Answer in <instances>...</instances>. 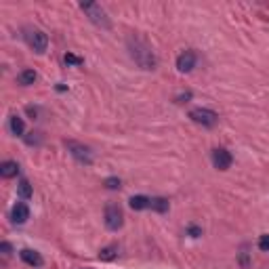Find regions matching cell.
<instances>
[{"instance_id": "7c38bea8", "label": "cell", "mask_w": 269, "mask_h": 269, "mask_svg": "<svg viewBox=\"0 0 269 269\" xmlns=\"http://www.w3.org/2000/svg\"><path fill=\"white\" fill-rule=\"evenodd\" d=\"M129 206L133 210H145V208H152V198L147 196H133L129 200Z\"/></svg>"}, {"instance_id": "ffe728a7", "label": "cell", "mask_w": 269, "mask_h": 269, "mask_svg": "<svg viewBox=\"0 0 269 269\" xmlns=\"http://www.w3.org/2000/svg\"><path fill=\"white\" fill-rule=\"evenodd\" d=\"M259 248L263 252H269V234H263L259 238Z\"/></svg>"}, {"instance_id": "44dd1931", "label": "cell", "mask_w": 269, "mask_h": 269, "mask_svg": "<svg viewBox=\"0 0 269 269\" xmlns=\"http://www.w3.org/2000/svg\"><path fill=\"white\" fill-rule=\"evenodd\" d=\"M240 265H242V267H248V252H246V244L242 246V252H240Z\"/></svg>"}, {"instance_id": "9c48e42d", "label": "cell", "mask_w": 269, "mask_h": 269, "mask_svg": "<svg viewBox=\"0 0 269 269\" xmlns=\"http://www.w3.org/2000/svg\"><path fill=\"white\" fill-rule=\"evenodd\" d=\"M11 219H13V223H17V225H23L26 221L30 219V208H28V204L26 202H17L13 206L11 210Z\"/></svg>"}, {"instance_id": "ac0fdd59", "label": "cell", "mask_w": 269, "mask_h": 269, "mask_svg": "<svg viewBox=\"0 0 269 269\" xmlns=\"http://www.w3.org/2000/svg\"><path fill=\"white\" fill-rule=\"evenodd\" d=\"M63 61H66L67 66H82V63H84L82 57H76V55H72V53H66V57H63Z\"/></svg>"}, {"instance_id": "30bf717a", "label": "cell", "mask_w": 269, "mask_h": 269, "mask_svg": "<svg viewBox=\"0 0 269 269\" xmlns=\"http://www.w3.org/2000/svg\"><path fill=\"white\" fill-rule=\"evenodd\" d=\"M19 257L23 263H28L30 267H42L44 265V259L40 257V252H36V250H32V248H23L19 252Z\"/></svg>"}, {"instance_id": "3957f363", "label": "cell", "mask_w": 269, "mask_h": 269, "mask_svg": "<svg viewBox=\"0 0 269 269\" xmlns=\"http://www.w3.org/2000/svg\"><path fill=\"white\" fill-rule=\"evenodd\" d=\"M103 217H105V227L109 229V232H118V229H120V227L124 225L122 208L118 206L116 202H107V204H105Z\"/></svg>"}, {"instance_id": "d4e9b609", "label": "cell", "mask_w": 269, "mask_h": 269, "mask_svg": "<svg viewBox=\"0 0 269 269\" xmlns=\"http://www.w3.org/2000/svg\"><path fill=\"white\" fill-rule=\"evenodd\" d=\"M28 114H30V116H34V118H36V114H38V109H36V107H32V105H30V107H28Z\"/></svg>"}, {"instance_id": "6da1fadb", "label": "cell", "mask_w": 269, "mask_h": 269, "mask_svg": "<svg viewBox=\"0 0 269 269\" xmlns=\"http://www.w3.org/2000/svg\"><path fill=\"white\" fill-rule=\"evenodd\" d=\"M126 49H129L131 59L137 63L141 69H147V72L156 69V66H158V57H156V53L152 51V46H149V44L143 40V38H139V36H129V40H126Z\"/></svg>"}, {"instance_id": "ba28073f", "label": "cell", "mask_w": 269, "mask_h": 269, "mask_svg": "<svg viewBox=\"0 0 269 269\" xmlns=\"http://www.w3.org/2000/svg\"><path fill=\"white\" fill-rule=\"evenodd\" d=\"M196 61H198V55L194 51H183L177 57V69L179 72H183V74L192 72V69L196 67Z\"/></svg>"}, {"instance_id": "d6986e66", "label": "cell", "mask_w": 269, "mask_h": 269, "mask_svg": "<svg viewBox=\"0 0 269 269\" xmlns=\"http://www.w3.org/2000/svg\"><path fill=\"white\" fill-rule=\"evenodd\" d=\"M103 185H105L107 189H120V187H122V181L118 179V177H107V179L103 181Z\"/></svg>"}, {"instance_id": "2e32d148", "label": "cell", "mask_w": 269, "mask_h": 269, "mask_svg": "<svg viewBox=\"0 0 269 269\" xmlns=\"http://www.w3.org/2000/svg\"><path fill=\"white\" fill-rule=\"evenodd\" d=\"M152 208L156 212H166L168 210V200L166 198H152Z\"/></svg>"}, {"instance_id": "5b68a950", "label": "cell", "mask_w": 269, "mask_h": 269, "mask_svg": "<svg viewBox=\"0 0 269 269\" xmlns=\"http://www.w3.org/2000/svg\"><path fill=\"white\" fill-rule=\"evenodd\" d=\"M189 118H192V122L204 126V129H212V126L219 122V114L208 107H194L192 112H189Z\"/></svg>"}, {"instance_id": "e0dca14e", "label": "cell", "mask_w": 269, "mask_h": 269, "mask_svg": "<svg viewBox=\"0 0 269 269\" xmlns=\"http://www.w3.org/2000/svg\"><path fill=\"white\" fill-rule=\"evenodd\" d=\"M17 189H19V194H21V198H26V200H30L32 198V185H30V181L28 179H21L19 181V185H17Z\"/></svg>"}, {"instance_id": "277c9868", "label": "cell", "mask_w": 269, "mask_h": 269, "mask_svg": "<svg viewBox=\"0 0 269 269\" xmlns=\"http://www.w3.org/2000/svg\"><path fill=\"white\" fill-rule=\"evenodd\" d=\"M66 147H67V152L72 154V158L74 160H78L80 164H93V149L89 147V145H84V143H80V141H66Z\"/></svg>"}, {"instance_id": "52a82bcc", "label": "cell", "mask_w": 269, "mask_h": 269, "mask_svg": "<svg viewBox=\"0 0 269 269\" xmlns=\"http://www.w3.org/2000/svg\"><path fill=\"white\" fill-rule=\"evenodd\" d=\"M234 162V156L229 149L225 147H217V149H212V164H215V168L219 170H227L229 166H232Z\"/></svg>"}, {"instance_id": "9a60e30c", "label": "cell", "mask_w": 269, "mask_h": 269, "mask_svg": "<svg viewBox=\"0 0 269 269\" xmlns=\"http://www.w3.org/2000/svg\"><path fill=\"white\" fill-rule=\"evenodd\" d=\"M116 257H118V244H109V246L101 248V252H99V259L101 261H112Z\"/></svg>"}, {"instance_id": "7402d4cb", "label": "cell", "mask_w": 269, "mask_h": 269, "mask_svg": "<svg viewBox=\"0 0 269 269\" xmlns=\"http://www.w3.org/2000/svg\"><path fill=\"white\" fill-rule=\"evenodd\" d=\"M187 234L192 235V238H198V235H202V229L198 227V225H189L187 227Z\"/></svg>"}, {"instance_id": "4fadbf2b", "label": "cell", "mask_w": 269, "mask_h": 269, "mask_svg": "<svg viewBox=\"0 0 269 269\" xmlns=\"http://www.w3.org/2000/svg\"><path fill=\"white\" fill-rule=\"evenodd\" d=\"M9 129L15 137H23V131H26V124H23V118H19L17 114L9 118Z\"/></svg>"}, {"instance_id": "603a6c76", "label": "cell", "mask_w": 269, "mask_h": 269, "mask_svg": "<svg viewBox=\"0 0 269 269\" xmlns=\"http://www.w3.org/2000/svg\"><path fill=\"white\" fill-rule=\"evenodd\" d=\"M187 99H192V93H189V91H187L185 95H179L175 101H177V103H183V101H187Z\"/></svg>"}, {"instance_id": "7a4b0ae2", "label": "cell", "mask_w": 269, "mask_h": 269, "mask_svg": "<svg viewBox=\"0 0 269 269\" xmlns=\"http://www.w3.org/2000/svg\"><path fill=\"white\" fill-rule=\"evenodd\" d=\"M80 9L84 11V15L95 23V26H99L103 30H109V26H112L109 19H107V13L101 9V4H97V2H82Z\"/></svg>"}, {"instance_id": "5bb4252c", "label": "cell", "mask_w": 269, "mask_h": 269, "mask_svg": "<svg viewBox=\"0 0 269 269\" xmlns=\"http://www.w3.org/2000/svg\"><path fill=\"white\" fill-rule=\"evenodd\" d=\"M36 72L34 69H21V72L17 74V82L23 84V86H30V84H34L36 82Z\"/></svg>"}, {"instance_id": "8992f818", "label": "cell", "mask_w": 269, "mask_h": 269, "mask_svg": "<svg viewBox=\"0 0 269 269\" xmlns=\"http://www.w3.org/2000/svg\"><path fill=\"white\" fill-rule=\"evenodd\" d=\"M26 40L36 53H44L46 46H49V36H46L42 30H30L26 34Z\"/></svg>"}, {"instance_id": "cb8c5ba5", "label": "cell", "mask_w": 269, "mask_h": 269, "mask_svg": "<svg viewBox=\"0 0 269 269\" xmlns=\"http://www.w3.org/2000/svg\"><path fill=\"white\" fill-rule=\"evenodd\" d=\"M0 248H2V252H4V255H11V244L9 242H2V244H0Z\"/></svg>"}, {"instance_id": "8fae6325", "label": "cell", "mask_w": 269, "mask_h": 269, "mask_svg": "<svg viewBox=\"0 0 269 269\" xmlns=\"http://www.w3.org/2000/svg\"><path fill=\"white\" fill-rule=\"evenodd\" d=\"M17 175H19V164L15 160H6V162L0 164V177L2 179H13Z\"/></svg>"}]
</instances>
